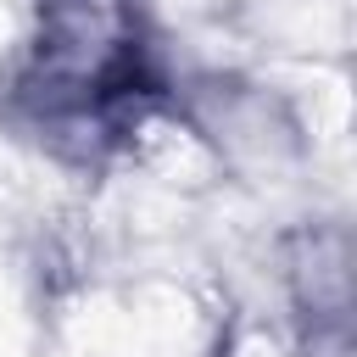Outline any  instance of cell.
I'll return each mask as SVG.
<instances>
[{"mask_svg": "<svg viewBox=\"0 0 357 357\" xmlns=\"http://www.w3.org/2000/svg\"><path fill=\"white\" fill-rule=\"evenodd\" d=\"M39 67H45V100L73 112L78 123H112L134 112L156 78L145 67V45L134 39L128 17L106 0H84L61 11V28L39 39Z\"/></svg>", "mask_w": 357, "mask_h": 357, "instance_id": "cell-1", "label": "cell"}]
</instances>
